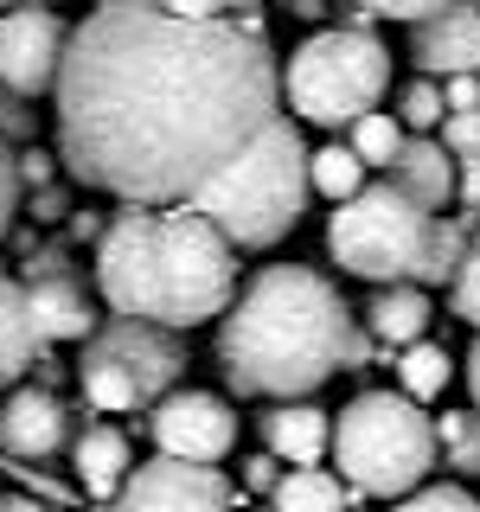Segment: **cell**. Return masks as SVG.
<instances>
[{
	"instance_id": "7",
	"label": "cell",
	"mask_w": 480,
	"mask_h": 512,
	"mask_svg": "<svg viewBox=\"0 0 480 512\" xmlns=\"http://www.w3.org/2000/svg\"><path fill=\"white\" fill-rule=\"evenodd\" d=\"M384 84H391V52L365 26H327L288 52L282 90L288 109L314 128H352L378 109Z\"/></svg>"
},
{
	"instance_id": "33",
	"label": "cell",
	"mask_w": 480,
	"mask_h": 512,
	"mask_svg": "<svg viewBox=\"0 0 480 512\" xmlns=\"http://www.w3.org/2000/svg\"><path fill=\"white\" fill-rule=\"evenodd\" d=\"M442 96H448V116H480V77H448Z\"/></svg>"
},
{
	"instance_id": "35",
	"label": "cell",
	"mask_w": 480,
	"mask_h": 512,
	"mask_svg": "<svg viewBox=\"0 0 480 512\" xmlns=\"http://www.w3.org/2000/svg\"><path fill=\"white\" fill-rule=\"evenodd\" d=\"M58 218H77V212H71V199H64L58 186L32 192V224H58Z\"/></svg>"
},
{
	"instance_id": "14",
	"label": "cell",
	"mask_w": 480,
	"mask_h": 512,
	"mask_svg": "<svg viewBox=\"0 0 480 512\" xmlns=\"http://www.w3.org/2000/svg\"><path fill=\"white\" fill-rule=\"evenodd\" d=\"M391 186L404 192V199L416 205V212L442 218L448 205H455V192H461V160L448 154L442 141H429V135H410L404 160L391 167Z\"/></svg>"
},
{
	"instance_id": "13",
	"label": "cell",
	"mask_w": 480,
	"mask_h": 512,
	"mask_svg": "<svg viewBox=\"0 0 480 512\" xmlns=\"http://www.w3.org/2000/svg\"><path fill=\"white\" fill-rule=\"evenodd\" d=\"M71 442V416L45 384H20L7 391V410H0V455L13 461H45Z\"/></svg>"
},
{
	"instance_id": "39",
	"label": "cell",
	"mask_w": 480,
	"mask_h": 512,
	"mask_svg": "<svg viewBox=\"0 0 480 512\" xmlns=\"http://www.w3.org/2000/svg\"><path fill=\"white\" fill-rule=\"evenodd\" d=\"M468 397H474V410H480V340L468 346Z\"/></svg>"
},
{
	"instance_id": "29",
	"label": "cell",
	"mask_w": 480,
	"mask_h": 512,
	"mask_svg": "<svg viewBox=\"0 0 480 512\" xmlns=\"http://www.w3.org/2000/svg\"><path fill=\"white\" fill-rule=\"evenodd\" d=\"M352 7H359L365 20H410V26H423V20H436L442 7H455V0H352Z\"/></svg>"
},
{
	"instance_id": "18",
	"label": "cell",
	"mask_w": 480,
	"mask_h": 512,
	"mask_svg": "<svg viewBox=\"0 0 480 512\" xmlns=\"http://www.w3.org/2000/svg\"><path fill=\"white\" fill-rule=\"evenodd\" d=\"M429 320H436V308H429L423 288H378L372 308H365V333H372L378 346L410 352V346L429 340Z\"/></svg>"
},
{
	"instance_id": "37",
	"label": "cell",
	"mask_w": 480,
	"mask_h": 512,
	"mask_svg": "<svg viewBox=\"0 0 480 512\" xmlns=\"http://www.w3.org/2000/svg\"><path fill=\"white\" fill-rule=\"evenodd\" d=\"M160 13H173V20H218V0H160Z\"/></svg>"
},
{
	"instance_id": "19",
	"label": "cell",
	"mask_w": 480,
	"mask_h": 512,
	"mask_svg": "<svg viewBox=\"0 0 480 512\" xmlns=\"http://www.w3.org/2000/svg\"><path fill=\"white\" fill-rule=\"evenodd\" d=\"M39 352L45 346L32 333V314H26V282L0 276V378H20Z\"/></svg>"
},
{
	"instance_id": "42",
	"label": "cell",
	"mask_w": 480,
	"mask_h": 512,
	"mask_svg": "<svg viewBox=\"0 0 480 512\" xmlns=\"http://www.w3.org/2000/svg\"><path fill=\"white\" fill-rule=\"evenodd\" d=\"M218 7H256V0H218Z\"/></svg>"
},
{
	"instance_id": "28",
	"label": "cell",
	"mask_w": 480,
	"mask_h": 512,
	"mask_svg": "<svg viewBox=\"0 0 480 512\" xmlns=\"http://www.w3.org/2000/svg\"><path fill=\"white\" fill-rule=\"evenodd\" d=\"M20 192H26L20 148H13V141H0V244H7L13 224H20Z\"/></svg>"
},
{
	"instance_id": "20",
	"label": "cell",
	"mask_w": 480,
	"mask_h": 512,
	"mask_svg": "<svg viewBox=\"0 0 480 512\" xmlns=\"http://www.w3.org/2000/svg\"><path fill=\"white\" fill-rule=\"evenodd\" d=\"M269 512H346V487L327 468H288L269 493Z\"/></svg>"
},
{
	"instance_id": "41",
	"label": "cell",
	"mask_w": 480,
	"mask_h": 512,
	"mask_svg": "<svg viewBox=\"0 0 480 512\" xmlns=\"http://www.w3.org/2000/svg\"><path fill=\"white\" fill-rule=\"evenodd\" d=\"M7 13H26V7H45V0H0Z\"/></svg>"
},
{
	"instance_id": "9",
	"label": "cell",
	"mask_w": 480,
	"mask_h": 512,
	"mask_svg": "<svg viewBox=\"0 0 480 512\" xmlns=\"http://www.w3.org/2000/svg\"><path fill=\"white\" fill-rule=\"evenodd\" d=\"M154 448L186 468H218L237 448V410L218 391H173L154 404Z\"/></svg>"
},
{
	"instance_id": "2",
	"label": "cell",
	"mask_w": 480,
	"mask_h": 512,
	"mask_svg": "<svg viewBox=\"0 0 480 512\" xmlns=\"http://www.w3.org/2000/svg\"><path fill=\"white\" fill-rule=\"evenodd\" d=\"M359 359L365 340L352 327V308L308 263H276L250 276L231 314L218 320V372L237 397L308 404L333 372H352Z\"/></svg>"
},
{
	"instance_id": "30",
	"label": "cell",
	"mask_w": 480,
	"mask_h": 512,
	"mask_svg": "<svg viewBox=\"0 0 480 512\" xmlns=\"http://www.w3.org/2000/svg\"><path fill=\"white\" fill-rule=\"evenodd\" d=\"M391 512H480V500L468 487H423V493H410V500H397Z\"/></svg>"
},
{
	"instance_id": "25",
	"label": "cell",
	"mask_w": 480,
	"mask_h": 512,
	"mask_svg": "<svg viewBox=\"0 0 480 512\" xmlns=\"http://www.w3.org/2000/svg\"><path fill=\"white\" fill-rule=\"evenodd\" d=\"M397 122L410 128V135H429V128L448 122V96L436 77H416V84H404V96H397Z\"/></svg>"
},
{
	"instance_id": "5",
	"label": "cell",
	"mask_w": 480,
	"mask_h": 512,
	"mask_svg": "<svg viewBox=\"0 0 480 512\" xmlns=\"http://www.w3.org/2000/svg\"><path fill=\"white\" fill-rule=\"evenodd\" d=\"M308 167H314V154H308V141H301L295 116H276L186 212L218 224L231 250H269L301 224V212H308V192H314Z\"/></svg>"
},
{
	"instance_id": "32",
	"label": "cell",
	"mask_w": 480,
	"mask_h": 512,
	"mask_svg": "<svg viewBox=\"0 0 480 512\" xmlns=\"http://www.w3.org/2000/svg\"><path fill=\"white\" fill-rule=\"evenodd\" d=\"M32 135V109L26 96H13L7 84H0V141H26Z\"/></svg>"
},
{
	"instance_id": "17",
	"label": "cell",
	"mask_w": 480,
	"mask_h": 512,
	"mask_svg": "<svg viewBox=\"0 0 480 512\" xmlns=\"http://www.w3.org/2000/svg\"><path fill=\"white\" fill-rule=\"evenodd\" d=\"M263 455L288 468H320V455H333V416L314 404H276L263 416Z\"/></svg>"
},
{
	"instance_id": "22",
	"label": "cell",
	"mask_w": 480,
	"mask_h": 512,
	"mask_svg": "<svg viewBox=\"0 0 480 512\" xmlns=\"http://www.w3.org/2000/svg\"><path fill=\"white\" fill-rule=\"evenodd\" d=\"M308 173H314V192H320V199H333V205H352L365 186H372V180H365V160L352 154L346 141L314 148V167H308Z\"/></svg>"
},
{
	"instance_id": "15",
	"label": "cell",
	"mask_w": 480,
	"mask_h": 512,
	"mask_svg": "<svg viewBox=\"0 0 480 512\" xmlns=\"http://www.w3.org/2000/svg\"><path fill=\"white\" fill-rule=\"evenodd\" d=\"M26 314H32V333H39V346L90 340V333H96V308H90V295H84V282H77V276L26 282Z\"/></svg>"
},
{
	"instance_id": "38",
	"label": "cell",
	"mask_w": 480,
	"mask_h": 512,
	"mask_svg": "<svg viewBox=\"0 0 480 512\" xmlns=\"http://www.w3.org/2000/svg\"><path fill=\"white\" fill-rule=\"evenodd\" d=\"M103 231H109V224L96 218V212H77L71 218V237H96V244H103Z\"/></svg>"
},
{
	"instance_id": "16",
	"label": "cell",
	"mask_w": 480,
	"mask_h": 512,
	"mask_svg": "<svg viewBox=\"0 0 480 512\" xmlns=\"http://www.w3.org/2000/svg\"><path fill=\"white\" fill-rule=\"evenodd\" d=\"M71 474H77V487H84L90 500L116 506V493L128 487V474H135V448H128V436L116 423H90L84 436L71 442Z\"/></svg>"
},
{
	"instance_id": "36",
	"label": "cell",
	"mask_w": 480,
	"mask_h": 512,
	"mask_svg": "<svg viewBox=\"0 0 480 512\" xmlns=\"http://www.w3.org/2000/svg\"><path fill=\"white\" fill-rule=\"evenodd\" d=\"M20 173H26V186H32V192H45V186H52V154L20 148Z\"/></svg>"
},
{
	"instance_id": "12",
	"label": "cell",
	"mask_w": 480,
	"mask_h": 512,
	"mask_svg": "<svg viewBox=\"0 0 480 512\" xmlns=\"http://www.w3.org/2000/svg\"><path fill=\"white\" fill-rule=\"evenodd\" d=\"M410 58L423 77H480V7L468 0H455V7H442L436 20L410 26Z\"/></svg>"
},
{
	"instance_id": "24",
	"label": "cell",
	"mask_w": 480,
	"mask_h": 512,
	"mask_svg": "<svg viewBox=\"0 0 480 512\" xmlns=\"http://www.w3.org/2000/svg\"><path fill=\"white\" fill-rule=\"evenodd\" d=\"M436 442L455 474H480V410H442Z\"/></svg>"
},
{
	"instance_id": "10",
	"label": "cell",
	"mask_w": 480,
	"mask_h": 512,
	"mask_svg": "<svg viewBox=\"0 0 480 512\" xmlns=\"http://www.w3.org/2000/svg\"><path fill=\"white\" fill-rule=\"evenodd\" d=\"M64 52H71V26L52 7H26V13H0V84L13 96H39L58 90Z\"/></svg>"
},
{
	"instance_id": "43",
	"label": "cell",
	"mask_w": 480,
	"mask_h": 512,
	"mask_svg": "<svg viewBox=\"0 0 480 512\" xmlns=\"http://www.w3.org/2000/svg\"><path fill=\"white\" fill-rule=\"evenodd\" d=\"M0 384H7V378H0ZM0 410H7V391H0Z\"/></svg>"
},
{
	"instance_id": "27",
	"label": "cell",
	"mask_w": 480,
	"mask_h": 512,
	"mask_svg": "<svg viewBox=\"0 0 480 512\" xmlns=\"http://www.w3.org/2000/svg\"><path fill=\"white\" fill-rule=\"evenodd\" d=\"M448 308L468 320L474 340H480V237L468 244V256H461V269H455V282H448Z\"/></svg>"
},
{
	"instance_id": "4",
	"label": "cell",
	"mask_w": 480,
	"mask_h": 512,
	"mask_svg": "<svg viewBox=\"0 0 480 512\" xmlns=\"http://www.w3.org/2000/svg\"><path fill=\"white\" fill-rule=\"evenodd\" d=\"M468 244L474 237L455 218L416 212L391 180L365 186L352 205H333L327 218V256L372 288H442L455 282Z\"/></svg>"
},
{
	"instance_id": "40",
	"label": "cell",
	"mask_w": 480,
	"mask_h": 512,
	"mask_svg": "<svg viewBox=\"0 0 480 512\" xmlns=\"http://www.w3.org/2000/svg\"><path fill=\"white\" fill-rule=\"evenodd\" d=\"M7 512H45V500H32V493H7Z\"/></svg>"
},
{
	"instance_id": "11",
	"label": "cell",
	"mask_w": 480,
	"mask_h": 512,
	"mask_svg": "<svg viewBox=\"0 0 480 512\" xmlns=\"http://www.w3.org/2000/svg\"><path fill=\"white\" fill-rule=\"evenodd\" d=\"M231 506H237V487L218 468H186V461L154 455L128 474V487L116 493L109 512H231Z\"/></svg>"
},
{
	"instance_id": "6",
	"label": "cell",
	"mask_w": 480,
	"mask_h": 512,
	"mask_svg": "<svg viewBox=\"0 0 480 512\" xmlns=\"http://www.w3.org/2000/svg\"><path fill=\"white\" fill-rule=\"evenodd\" d=\"M436 416L410 404L404 391H359L352 404L333 416V461L340 480L378 500H410L429 487L436 468Z\"/></svg>"
},
{
	"instance_id": "21",
	"label": "cell",
	"mask_w": 480,
	"mask_h": 512,
	"mask_svg": "<svg viewBox=\"0 0 480 512\" xmlns=\"http://www.w3.org/2000/svg\"><path fill=\"white\" fill-rule=\"evenodd\" d=\"M346 148L365 160V173H372V167L391 173L397 160H404V148H410V128L397 122V109H372L365 122H352V128H346Z\"/></svg>"
},
{
	"instance_id": "3",
	"label": "cell",
	"mask_w": 480,
	"mask_h": 512,
	"mask_svg": "<svg viewBox=\"0 0 480 512\" xmlns=\"http://www.w3.org/2000/svg\"><path fill=\"white\" fill-rule=\"evenodd\" d=\"M96 288L122 320H148L167 333H192L224 320L237 301V250L199 212H148L122 205L96 244Z\"/></svg>"
},
{
	"instance_id": "23",
	"label": "cell",
	"mask_w": 480,
	"mask_h": 512,
	"mask_svg": "<svg viewBox=\"0 0 480 512\" xmlns=\"http://www.w3.org/2000/svg\"><path fill=\"white\" fill-rule=\"evenodd\" d=\"M397 378H404V397H410V404H423V397H442V391H448L455 359H448V346L423 340V346H410L404 359H397Z\"/></svg>"
},
{
	"instance_id": "34",
	"label": "cell",
	"mask_w": 480,
	"mask_h": 512,
	"mask_svg": "<svg viewBox=\"0 0 480 512\" xmlns=\"http://www.w3.org/2000/svg\"><path fill=\"white\" fill-rule=\"evenodd\" d=\"M244 487H250V493H276V487H282L276 455H250V461H244Z\"/></svg>"
},
{
	"instance_id": "1",
	"label": "cell",
	"mask_w": 480,
	"mask_h": 512,
	"mask_svg": "<svg viewBox=\"0 0 480 512\" xmlns=\"http://www.w3.org/2000/svg\"><path fill=\"white\" fill-rule=\"evenodd\" d=\"M58 160L122 205H192L282 116V71L231 20L96 7L58 71Z\"/></svg>"
},
{
	"instance_id": "31",
	"label": "cell",
	"mask_w": 480,
	"mask_h": 512,
	"mask_svg": "<svg viewBox=\"0 0 480 512\" xmlns=\"http://www.w3.org/2000/svg\"><path fill=\"white\" fill-rule=\"evenodd\" d=\"M442 148L461 160V167H480V116H448L442 122Z\"/></svg>"
},
{
	"instance_id": "45",
	"label": "cell",
	"mask_w": 480,
	"mask_h": 512,
	"mask_svg": "<svg viewBox=\"0 0 480 512\" xmlns=\"http://www.w3.org/2000/svg\"><path fill=\"white\" fill-rule=\"evenodd\" d=\"M474 7H480V0H474Z\"/></svg>"
},
{
	"instance_id": "8",
	"label": "cell",
	"mask_w": 480,
	"mask_h": 512,
	"mask_svg": "<svg viewBox=\"0 0 480 512\" xmlns=\"http://www.w3.org/2000/svg\"><path fill=\"white\" fill-rule=\"evenodd\" d=\"M84 365H116V372L141 391V404H160V397H173L167 384L186 372V346L173 340L167 327H148V320H109V327L90 333L84 346Z\"/></svg>"
},
{
	"instance_id": "44",
	"label": "cell",
	"mask_w": 480,
	"mask_h": 512,
	"mask_svg": "<svg viewBox=\"0 0 480 512\" xmlns=\"http://www.w3.org/2000/svg\"><path fill=\"white\" fill-rule=\"evenodd\" d=\"M0 512H7V493H0Z\"/></svg>"
},
{
	"instance_id": "26",
	"label": "cell",
	"mask_w": 480,
	"mask_h": 512,
	"mask_svg": "<svg viewBox=\"0 0 480 512\" xmlns=\"http://www.w3.org/2000/svg\"><path fill=\"white\" fill-rule=\"evenodd\" d=\"M77 378H84V397L103 416H122V410H141V391L128 384L116 365H77Z\"/></svg>"
}]
</instances>
